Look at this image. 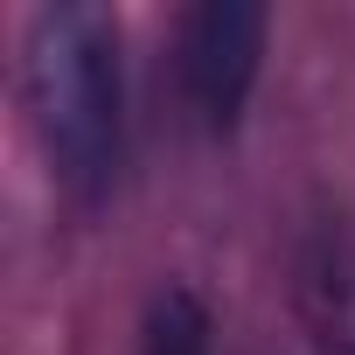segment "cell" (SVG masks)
<instances>
[{
  "instance_id": "cell-2",
  "label": "cell",
  "mask_w": 355,
  "mask_h": 355,
  "mask_svg": "<svg viewBox=\"0 0 355 355\" xmlns=\"http://www.w3.org/2000/svg\"><path fill=\"white\" fill-rule=\"evenodd\" d=\"M265 56V8L258 0H202L182 15V91L209 132H230L244 119V98L258 84Z\"/></svg>"
},
{
  "instance_id": "cell-3",
  "label": "cell",
  "mask_w": 355,
  "mask_h": 355,
  "mask_svg": "<svg viewBox=\"0 0 355 355\" xmlns=\"http://www.w3.org/2000/svg\"><path fill=\"white\" fill-rule=\"evenodd\" d=\"M209 334H216L209 306L189 286H160L146 300V320H139V355H216Z\"/></svg>"
},
{
  "instance_id": "cell-1",
  "label": "cell",
  "mask_w": 355,
  "mask_h": 355,
  "mask_svg": "<svg viewBox=\"0 0 355 355\" xmlns=\"http://www.w3.org/2000/svg\"><path fill=\"white\" fill-rule=\"evenodd\" d=\"M21 91H28V119L49 153V174L77 196H105L119 174V139H125L119 28L77 0L42 8L28 21Z\"/></svg>"
}]
</instances>
